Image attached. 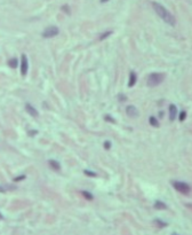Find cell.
<instances>
[{
	"label": "cell",
	"instance_id": "603a6c76",
	"mask_svg": "<svg viewBox=\"0 0 192 235\" xmlns=\"http://www.w3.org/2000/svg\"><path fill=\"white\" fill-rule=\"evenodd\" d=\"M36 133H37V131H31L30 132V134H36Z\"/></svg>",
	"mask_w": 192,
	"mask_h": 235
},
{
	"label": "cell",
	"instance_id": "7c38bea8",
	"mask_svg": "<svg viewBox=\"0 0 192 235\" xmlns=\"http://www.w3.org/2000/svg\"><path fill=\"white\" fill-rule=\"evenodd\" d=\"M154 207L158 209V210H164V209H166L167 207H166V204H165L164 202H161V201H156Z\"/></svg>",
	"mask_w": 192,
	"mask_h": 235
},
{
	"label": "cell",
	"instance_id": "d6986e66",
	"mask_svg": "<svg viewBox=\"0 0 192 235\" xmlns=\"http://www.w3.org/2000/svg\"><path fill=\"white\" fill-rule=\"evenodd\" d=\"M104 119H105L107 122H111V123H116V121H114V119H113V118H112L111 116H109V115H107V116L104 117Z\"/></svg>",
	"mask_w": 192,
	"mask_h": 235
},
{
	"label": "cell",
	"instance_id": "ac0fdd59",
	"mask_svg": "<svg viewBox=\"0 0 192 235\" xmlns=\"http://www.w3.org/2000/svg\"><path fill=\"white\" fill-rule=\"evenodd\" d=\"M185 117H186V112H185V111H182V112L179 114V121L183 122V121L185 119Z\"/></svg>",
	"mask_w": 192,
	"mask_h": 235
},
{
	"label": "cell",
	"instance_id": "cb8c5ba5",
	"mask_svg": "<svg viewBox=\"0 0 192 235\" xmlns=\"http://www.w3.org/2000/svg\"><path fill=\"white\" fill-rule=\"evenodd\" d=\"M107 1H109V0H101V2H107Z\"/></svg>",
	"mask_w": 192,
	"mask_h": 235
},
{
	"label": "cell",
	"instance_id": "2e32d148",
	"mask_svg": "<svg viewBox=\"0 0 192 235\" xmlns=\"http://www.w3.org/2000/svg\"><path fill=\"white\" fill-rule=\"evenodd\" d=\"M82 196H85V197H86V200H89V201H90V200H93V195H92L90 193H88V192H86V191H83V192H82Z\"/></svg>",
	"mask_w": 192,
	"mask_h": 235
},
{
	"label": "cell",
	"instance_id": "8fae6325",
	"mask_svg": "<svg viewBox=\"0 0 192 235\" xmlns=\"http://www.w3.org/2000/svg\"><path fill=\"white\" fill-rule=\"evenodd\" d=\"M16 189V186L14 185H4V186H0V192H7V191H14Z\"/></svg>",
	"mask_w": 192,
	"mask_h": 235
},
{
	"label": "cell",
	"instance_id": "ffe728a7",
	"mask_svg": "<svg viewBox=\"0 0 192 235\" xmlns=\"http://www.w3.org/2000/svg\"><path fill=\"white\" fill-rule=\"evenodd\" d=\"M110 147H111V143H110L109 141H105L104 142V148L105 149H110Z\"/></svg>",
	"mask_w": 192,
	"mask_h": 235
},
{
	"label": "cell",
	"instance_id": "277c9868",
	"mask_svg": "<svg viewBox=\"0 0 192 235\" xmlns=\"http://www.w3.org/2000/svg\"><path fill=\"white\" fill-rule=\"evenodd\" d=\"M58 32H60V30H58L57 27L50 25V27H48V28H46L43 30L42 37H43V38H53V37L58 35Z\"/></svg>",
	"mask_w": 192,
	"mask_h": 235
},
{
	"label": "cell",
	"instance_id": "e0dca14e",
	"mask_svg": "<svg viewBox=\"0 0 192 235\" xmlns=\"http://www.w3.org/2000/svg\"><path fill=\"white\" fill-rule=\"evenodd\" d=\"M83 172H85V174H86V176H89V177H96V173H95V172H93V171L85 170Z\"/></svg>",
	"mask_w": 192,
	"mask_h": 235
},
{
	"label": "cell",
	"instance_id": "9c48e42d",
	"mask_svg": "<svg viewBox=\"0 0 192 235\" xmlns=\"http://www.w3.org/2000/svg\"><path fill=\"white\" fill-rule=\"evenodd\" d=\"M25 110H27V114L31 115L32 117H37V116H38V111L36 110L31 104H27V106H25Z\"/></svg>",
	"mask_w": 192,
	"mask_h": 235
},
{
	"label": "cell",
	"instance_id": "44dd1931",
	"mask_svg": "<svg viewBox=\"0 0 192 235\" xmlns=\"http://www.w3.org/2000/svg\"><path fill=\"white\" fill-rule=\"evenodd\" d=\"M118 99H119L120 101H125V100H126V95H123V94H119V95H118Z\"/></svg>",
	"mask_w": 192,
	"mask_h": 235
},
{
	"label": "cell",
	"instance_id": "30bf717a",
	"mask_svg": "<svg viewBox=\"0 0 192 235\" xmlns=\"http://www.w3.org/2000/svg\"><path fill=\"white\" fill-rule=\"evenodd\" d=\"M48 163H49L50 167H52L53 170H55V171H60V170H61V165H60L58 162H56V161H54V159H50Z\"/></svg>",
	"mask_w": 192,
	"mask_h": 235
},
{
	"label": "cell",
	"instance_id": "52a82bcc",
	"mask_svg": "<svg viewBox=\"0 0 192 235\" xmlns=\"http://www.w3.org/2000/svg\"><path fill=\"white\" fill-rule=\"evenodd\" d=\"M176 114H177V108H176V106L170 104V106H169V119H170V121H174V119L176 118Z\"/></svg>",
	"mask_w": 192,
	"mask_h": 235
},
{
	"label": "cell",
	"instance_id": "5b68a950",
	"mask_svg": "<svg viewBox=\"0 0 192 235\" xmlns=\"http://www.w3.org/2000/svg\"><path fill=\"white\" fill-rule=\"evenodd\" d=\"M27 72V56L23 55L21 56V73L22 76H25Z\"/></svg>",
	"mask_w": 192,
	"mask_h": 235
},
{
	"label": "cell",
	"instance_id": "6da1fadb",
	"mask_svg": "<svg viewBox=\"0 0 192 235\" xmlns=\"http://www.w3.org/2000/svg\"><path fill=\"white\" fill-rule=\"evenodd\" d=\"M152 6H153V8H154L156 13L158 14V16H160V18L163 21H165L167 24H169L172 27H174L176 24V20L174 17V15L172 14L168 9H166L163 5H160L159 2H152Z\"/></svg>",
	"mask_w": 192,
	"mask_h": 235
},
{
	"label": "cell",
	"instance_id": "9a60e30c",
	"mask_svg": "<svg viewBox=\"0 0 192 235\" xmlns=\"http://www.w3.org/2000/svg\"><path fill=\"white\" fill-rule=\"evenodd\" d=\"M111 33H112L111 31H107V32L102 33V35L100 36V40H104L105 38H108V37H110V35H111Z\"/></svg>",
	"mask_w": 192,
	"mask_h": 235
},
{
	"label": "cell",
	"instance_id": "ba28073f",
	"mask_svg": "<svg viewBox=\"0 0 192 235\" xmlns=\"http://www.w3.org/2000/svg\"><path fill=\"white\" fill-rule=\"evenodd\" d=\"M136 80H137L136 73H135L134 71H132V72H130V75H129V82H128V86H129V87H133V86L135 85V83H136Z\"/></svg>",
	"mask_w": 192,
	"mask_h": 235
},
{
	"label": "cell",
	"instance_id": "7402d4cb",
	"mask_svg": "<svg viewBox=\"0 0 192 235\" xmlns=\"http://www.w3.org/2000/svg\"><path fill=\"white\" fill-rule=\"evenodd\" d=\"M25 179V176H21V177H17V178H15L14 181H20V180H23Z\"/></svg>",
	"mask_w": 192,
	"mask_h": 235
},
{
	"label": "cell",
	"instance_id": "4fadbf2b",
	"mask_svg": "<svg viewBox=\"0 0 192 235\" xmlns=\"http://www.w3.org/2000/svg\"><path fill=\"white\" fill-rule=\"evenodd\" d=\"M8 66H9L11 68L15 69V68L18 66V61H17L16 59H12V60H9V61H8Z\"/></svg>",
	"mask_w": 192,
	"mask_h": 235
},
{
	"label": "cell",
	"instance_id": "3957f363",
	"mask_svg": "<svg viewBox=\"0 0 192 235\" xmlns=\"http://www.w3.org/2000/svg\"><path fill=\"white\" fill-rule=\"evenodd\" d=\"M173 187L179 192V193H183V194H189L190 193V191H191V187L186 183V182H183V181H173Z\"/></svg>",
	"mask_w": 192,
	"mask_h": 235
},
{
	"label": "cell",
	"instance_id": "7a4b0ae2",
	"mask_svg": "<svg viewBox=\"0 0 192 235\" xmlns=\"http://www.w3.org/2000/svg\"><path fill=\"white\" fill-rule=\"evenodd\" d=\"M164 79H165L164 73H160V72H153V73H150V75H149L146 83H148V85H149L150 87H154V86H158L159 84L163 83Z\"/></svg>",
	"mask_w": 192,
	"mask_h": 235
},
{
	"label": "cell",
	"instance_id": "8992f818",
	"mask_svg": "<svg viewBox=\"0 0 192 235\" xmlns=\"http://www.w3.org/2000/svg\"><path fill=\"white\" fill-rule=\"evenodd\" d=\"M126 112H127V115L129 116V117H136L137 115H138V111L137 109L134 107V106H128L127 108H126Z\"/></svg>",
	"mask_w": 192,
	"mask_h": 235
},
{
	"label": "cell",
	"instance_id": "5bb4252c",
	"mask_svg": "<svg viewBox=\"0 0 192 235\" xmlns=\"http://www.w3.org/2000/svg\"><path fill=\"white\" fill-rule=\"evenodd\" d=\"M149 122H150V124L152 125V126H154V127H158V126H159V122H158V119H157L154 116H151Z\"/></svg>",
	"mask_w": 192,
	"mask_h": 235
}]
</instances>
